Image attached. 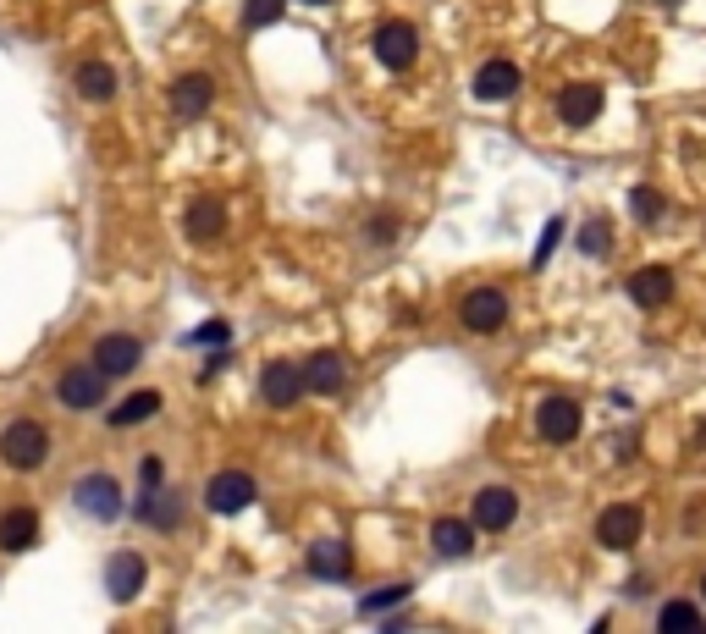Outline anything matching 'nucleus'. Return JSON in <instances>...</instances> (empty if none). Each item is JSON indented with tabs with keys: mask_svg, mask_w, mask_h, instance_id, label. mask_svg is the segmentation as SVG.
I'll return each instance as SVG.
<instances>
[{
	"mask_svg": "<svg viewBox=\"0 0 706 634\" xmlns=\"http://www.w3.org/2000/svg\"><path fill=\"white\" fill-rule=\"evenodd\" d=\"M133 519L150 524V530H177L183 524V491H166V486H139L133 497Z\"/></svg>",
	"mask_w": 706,
	"mask_h": 634,
	"instance_id": "10",
	"label": "nucleus"
},
{
	"mask_svg": "<svg viewBox=\"0 0 706 634\" xmlns=\"http://www.w3.org/2000/svg\"><path fill=\"white\" fill-rule=\"evenodd\" d=\"M640 530H646V508H640V502H613V508H602V519H596V541H602L607 552H629V546L640 541Z\"/></svg>",
	"mask_w": 706,
	"mask_h": 634,
	"instance_id": "7",
	"label": "nucleus"
},
{
	"mask_svg": "<svg viewBox=\"0 0 706 634\" xmlns=\"http://www.w3.org/2000/svg\"><path fill=\"white\" fill-rule=\"evenodd\" d=\"M459 326L475 332V337H492L508 326V292L503 287H470L464 303H459Z\"/></svg>",
	"mask_w": 706,
	"mask_h": 634,
	"instance_id": "3",
	"label": "nucleus"
},
{
	"mask_svg": "<svg viewBox=\"0 0 706 634\" xmlns=\"http://www.w3.org/2000/svg\"><path fill=\"white\" fill-rule=\"evenodd\" d=\"M188 343H194V348H227V343H232V326H227V321H205Z\"/></svg>",
	"mask_w": 706,
	"mask_h": 634,
	"instance_id": "30",
	"label": "nucleus"
},
{
	"mask_svg": "<svg viewBox=\"0 0 706 634\" xmlns=\"http://www.w3.org/2000/svg\"><path fill=\"white\" fill-rule=\"evenodd\" d=\"M558 116H563L569 127H591V122L602 116V89H596V84H569V89L558 94Z\"/></svg>",
	"mask_w": 706,
	"mask_h": 634,
	"instance_id": "19",
	"label": "nucleus"
},
{
	"mask_svg": "<svg viewBox=\"0 0 706 634\" xmlns=\"http://www.w3.org/2000/svg\"><path fill=\"white\" fill-rule=\"evenodd\" d=\"M470 519L481 524V530H508L514 519H519V491L514 486H481L475 491V502H470Z\"/></svg>",
	"mask_w": 706,
	"mask_h": 634,
	"instance_id": "11",
	"label": "nucleus"
},
{
	"mask_svg": "<svg viewBox=\"0 0 706 634\" xmlns=\"http://www.w3.org/2000/svg\"><path fill=\"white\" fill-rule=\"evenodd\" d=\"M282 12H287V0H243L249 29H271V23H282Z\"/></svg>",
	"mask_w": 706,
	"mask_h": 634,
	"instance_id": "27",
	"label": "nucleus"
},
{
	"mask_svg": "<svg viewBox=\"0 0 706 634\" xmlns=\"http://www.w3.org/2000/svg\"><path fill=\"white\" fill-rule=\"evenodd\" d=\"M144 579H150V563H144L139 552H111V557H106V574H100V585H106V596H111L117 607L139 601Z\"/></svg>",
	"mask_w": 706,
	"mask_h": 634,
	"instance_id": "8",
	"label": "nucleus"
},
{
	"mask_svg": "<svg viewBox=\"0 0 706 634\" xmlns=\"http://www.w3.org/2000/svg\"><path fill=\"white\" fill-rule=\"evenodd\" d=\"M304 387H309L315 398H337V392L348 387V359H342L337 348H315V354L304 359Z\"/></svg>",
	"mask_w": 706,
	"mask_h": 634,
	"instance_id": "14",
	"label": "nucleus"
},
{
	"mask_svg": "<svg viewBox=\"0 0 706 634\" xmlns=\"http://www.w3.org/2000/svg\"><path fill=\"white\" fill-rule=\"evenodd\" d=\"M701 601H706V574H701Z\"/></svg>",
	"mask_w": 706,
	"mask_h": 634,
	"instance_id": "37",
	"label": "nucleus"
},
{
	"mask_svg": "<svg viewBox=\"0 0 706 634\" xmlns=\"http://www.w3.org/2000/svg\"><path fill=\"white\" fill-rule=\"evenodd\" d=\"M695 447H701V453H706V420H701V425H695Z\"/></svg>",
	"mask_w": 706,
	"mask_h": 634,
	"instance_id": "35",
	"label": "nucleus"
},
{
	"mask_svg": "<svg viewBox=\"0 0 706 634\" xmlns=\"http://www.w3.org/2000/svg\"><path fill=\"white\" fill-rule=\"evenodd\" d=\"M0 458H7V469H18V475L45 469V464H51V431H45L40 420L18 414L7 431H0Z\"/></svg>",
	"mask_w": 706,
	"mask_h": 634,
	"instance_id": "1",
	"label": "nucleus"
},
{
	"mask_svg": "<svg viewBox=\"0 0 706 634\" xmlns=\"http://www.w3.org/2000/svg\"><path fill=\"white\" fill-rule=\"evenodd\" d=\"M309 574H315V579H348V574H353V546H348V541H320V546H309Z\"/></svg>",
	"mask_w": 706,
	"mask_h": 634,
	"instance_id": "22",
	"label": "nucleus"
},
{
	"mask_svg": "<svg viewBox=\"0 0 706 634\" xmlns=\"http://www.w3.org/2000/svg\"><path fill=\"white\" fill-rule=\"evenodd\" d=\"M475 519H437L431 524V546H437V557H448V563H459V557H470L475 552Z\"/></svg>",
	"mask_w": 706,
	"mask_h": 634,
	"instance_id": "17",
	"label": "nucleus"
},
{
	"mask_svg": "<svg viewBox=\"0 0 706 634\" xmlns=\"http://www.w3.org/2000/svg\"><path fill=\"white\" fill-rule=\"evenodd\" d=\"M684 530H690V535H701V530H706V497H701V508H695V513H684Z\"/></svg>",
	"mask_w": 706,
	"mask_h": 634,
	"instance_id": "34",
	"label": "nucleus"
},
{
	"mask_svg": "<svg viewBox=\"0 0 706 634\" xmlns=\"http://www.w3.org/2000/svg\"><path fill=\"white\" fill-rule=\"evenodd\" d=\"M558 237H563V221L552 215V221H547V232H541V248H536V265H547V259H552V248H558Z\"/></svg>",
	"mask_w": 706,
	"mask_h": 634,
	"instance_id": "31",
	"label": "nucleus"
},
{
	"mask_svg": "<svg viewBox=\"0 0 706 634\" xmlns=\"http://www.w3.org/2000/svg\"><path fill=\"white\" fill-rule=\"evenodd\" d=\"M73 508H78V513H89V519H100V524L122 519V513H128L122 480H117L111 469H89V475H78V480H73Z\"/></svg>",
	"mask_w": 706,
	"mask_h": 634,
	"instance_id": "2",
	"label": "nucleus"
},
{
	"mask_svg": "<svg viewBox=\"0 0 706 634\" xmlns=\"http://www.w3.org/2000/svg\"><path fill=\"white\" fill-rule=\"evenodd\" d=\"M161 414V392H133V398H122L106 420H111V431H133V425H150Z\"/></svg>",
	"mask_w": 706,
	"mask_h": 634,
	"instance_id": "24",
	"label": "nucleus"
},
{
	"mask_svg": "<svg viewBox=\"0 0 706 634\" xmlns=\"http://www.w3.org/2000/svg\"><path fill=\"white\" fill-rule=\"evenodd\" d=\"M73 89H78L84 100L106 105V100L117 94V73H111V62H84V67L73 73Z\"/></svg>",
	"mask_w": 706,
	"mask_h": 634,
	"instance_id": "23",
	"label": "nucleus"
},
{
	"mask_svg": "<svg viewBox=\"0 0 706 634\" xmlns=\"http://www.w3.org/2000/svg\"><path fill=\"white\" fill-rule=\"evenodd\" d=\"M629 210H635V221H657L662 215V193L657 188H635L629 193Z\"/></svg>",
	"mask_w": 706,
	"mask_h": 634,
	"instance_id": "29",
	"label": "nucleus"
},
{
	"mask_svg": "<svg viewBox=\"0 0 706 634\" xmlns=\"http://www.w3.org/2000/svg\"><path fill=\"white\" fill-rule=\"evenodd\" d=\"M629 298H635L640 309H662V303L673 298V270H668V265L635 270V276H629Z\"/></svg>",
	"mask_w": 706,
	"mask_h": 634,
	"instance_id": "20",
	"label": "nucleus"
},
{
	"mask_svg": "<svg viewBox=\"0 0 706 634\" xmlns=\"http://www.w3.org/2000/svg\"><path fill=\"white\" fill-rule=\"evenodd\" d=\"M365 232H371V243H393L398 237V215H376Z\"/></svg>",
	"mask_w": 706,
	"mask_h": 634,
	"instance_id": "32",
	"label": "nucleus"
},
{
	"mask_svg": "<svg viewBox=\"0 0 706 634\" xmlns=\"http://www.w3.org/2000/svg\"><path fill=\"white\" fill-rule=\"evenodd\" d=\"M34 541H40V513L29 502L0 513V552H29Z\"/></svg>",
	"mask_w": 706,
	"mask_h": 634,
	"instance_id": "18",
	"label": "nucleus"
},
{
	"mask_svg": "<svg viewBox=\"0 0 706 634\" xmlns=\"http://www.w3.org/2000/svg\"><path fill=\"white\" fill-rule=\"evenodd\" d=\"M304 392H309V387H304V365L271 359V365L260 370V398H265L271 409H293V403H298Z\"/></svg>",
	"mask_w": 706,
	"mask_h": 634,
	"instance_id": "13",
	"label": "nucleus"
},
{
	"mask_svg": "<svg viewBox=\"0 0 706 634\" xmlns=\"http://www.w3.org/2000/svg\"><path fill=\"white\" fill-rule=\"evenodd\" d=\"M95 365H100L111 381H122V376H133V370L144 365V343L128 337V332H106V337L95 343Z\"/></svg>",
	"mask_w": 706,
	"mask_h": 634,
	"instance_id": "12",
	"label": "nucleus"
},
{
	"mask_svg": "<svg viewBox=\"0 0 706 634\" xmlns=\"http://www.w3.org/2000/svg\"><path fill=\"white\" fill-rule=\"evenodd\" d=\"M371 51H376V62H382L387 73H409V67L420 62V34H415V23L393 18V23H382V29H376Z\"/></svg>",
	"mask_w": 706,
	"mask_h": 634,
	"instance_id": "5",
	"label": "nucleus"
},
{
	"mask_svg": "<svg viewBox=\"0 0 706 634\" xmlns=\"http://www.w3.org/2000/svg\"><path fill=\"white\" fill-rule=\"evenodd\" d=\"M409 596H415V585H409V579H398V585H382V590H371V596L360 601V612H365V618H376V612H387V607H404Z\"/></svg>",
	"mask_w": 706,
	"mask_h": 634,
	"instance_id": "26",
	"label": "nucleus"
},
{
	"mask_svg": "<svg viewBox=\"0 0 706 634\" xmlns=\"http://www.w3.org/2000/svg\"><path fill=\"white\" fill-rule=\"evenodd\" d=\"M580 425H585V414H580L574 398H541V403H536V431H541V442L569 447V442L580 436Z\"/></svg>",
	"mask_w": 706,
	"mask_h": 634,
	"instance_id": "9",
	"label": "nucleus"
},
{
	"mask_svg": "<svg viewBox=\"0 0 706 634\" xmlns=\"http://www.w3.org/2000/svg\"><path fill=\"white\" fill-rule=\"evenodd\" d=\"M249 502H260L254 475H243V469H221V475H210V486H205V508H210L216 519H238Z\"/></svg>",
	"mask_w": 706,
	"mask_h": 634,
	"instance_id": "4",
	"label": "nucleus"
},
{
	"mask_svg": "<svg viewBox=\"0 0 706 634\" xmlns=\"http://www.w3.org/2000/svg\"><path fill=\"white\" fill-rule=\"evenodd\" d=\"M210 105H216V78H210V73H183V78L172 84V111H177L183 122L205 116Z\"/></svg>",
	"mask_w": 706,
	"mask_h": 634,
	"instance_id": "16",
	"label": "nucleus"
},
{
	"mask_svg": "<svg viewBox=\"0 0 706 634\" xmlns=\"http://www.w3.org/2000/svg\"><path fill=\"white\" fill-rule=\"evenodd\" d=\"M106 370L100 365H73V370H62V381H56V398L67 403V409H78V414H89V409H100L106 403Z\"/></svg>",
	"mask_w": 706,
	"mask_h": 634,
	"instance_id": "6",
	"label": "nucleus"
},
{
	"mask_svg": "<svg viewBox=\"0 0 706 634\" xmlns=\"http://www.w3.org/2000/svg\"><path fill=\"white\" fill-rule=\"evenodd\" d=\"M508 94H519V67L497 56L475 73V100H508Z\"/></svg>",
	"mask_w": 706,
	"mask_h": 634,
	"instance_id": "21",
	"label": "nucleus"
},
{
	"mask_svg": "<svg viewBox=\"0 0 706 634\" xmlns=\"http://www.w3.org/2000/svg\"><path fill=\"white\" fill-rule=\"evenodd\" d=\"M188 243H199V248H210V243H221L227 237V204L216 199V193H199L194 204H188Z\"/></svg>",
	"mask_w": 706,
	"mask_h": 634,
	"instance_id": "15",
	"label": "nucleus"
},
{
	"mask_svg": "<svg viewBox=\"0 0 706 634\" xmlns=\"http://www.w3.org/2000/svg\"><path fill=\"white\" fill-rule=\"evenodd\" d=\"M657 629H662V634H690V629H701V607H695V601H668V607L657 612Z\"/></svg>",
	"mask_w": 706,
	"mask_h": 634,
	"instance_id": "25",
	"label": "nucleus"
},
{
	"mask_svg": "<svg viewBox=\"0 0 706 634\" xmlns=\"http://www.w3.org/2000/svg\"><path fill=\"white\" fill-rule=\"evenodd\" d=\"M580 248H585L591 259H602V254L613 248V226H607V221H585V232H580Z\"/></svg>",
	"mask_w": 706,
	"mask_h": 634,
	"instance_id": "28",
	"label": "nucleus"
},
{
	"mask_svg": "<svg viewBox=\"0 0 706 634\" xmlns=\"http://www.w3.org/2000/svg\"><path fill=\"white\" fill-rule=\"evenodd\" d=\"M161 480H166V464H161V458L150 453V458L139 464V486H161Z\"/></svg>",
	"mask_w": 706,
	"mask_h": 634,
	"instance_id": "33",
	"label": "nucleus"
},
{
	"mask_svg": "<svg viewBox=\"0 0 706 634\" xmlns=\"http://www.w3.org/2000/svg\"><path fill=\"white\" fill-rule=\"evenodd\" d=\"M304 7H331V0H304Z\"/></svg>",
	"mask_w": 706,
	"mask_h": 634,
	"instance_id": "36",
	"label": "nucleus"
}]
</instances>
